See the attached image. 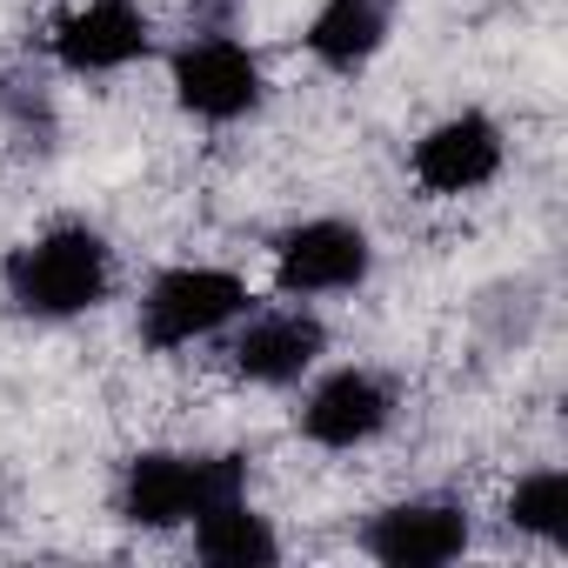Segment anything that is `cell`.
Here are the masks:
<instances>
[{"label":"cell","instance_id":"cell-8","mask_svg":"<svg viewBox=\"0 0 568 568\" xmlns=\"http://www.w3.org/2000/svg\"><path fill=\"white\" fill-rule=\"evenodd\" d=\"M54 54L74 74H114V68L148 54V14L134 8V0H88V8H74L61 21Z\"/></svg>","mask_w":568,"mask_h":568},{"label":"cell","instance_id":"cell-3","mask_svg":"<svg viewBox=\"0 0 568 568\" xmlns=\"http://www.w3.org/2000/svg\"><path fill=\"white\" fill-rule=\"evenodd\" d=\"M241 308H247V288L227 267H168L141 302V335L148 348H194L214 328H227Z\"/></svg>","mask_w":568,"mask_h":568},{"label":"cell","instance_id":"cell-12","mask_svg":"<svg viewBox=\"0 0 568 568\" xmlns=\"http://www.w3.org/2000/svg\"><path fill=\"white\" fill-rule=\"evenodd\" d=\"M382 41H388V0H322V14L308 28L315 61L335 74H355Z\"/></svg>","mask_w":568,"mask_h":568},{"label":"cell","instance_id":"cell-7","mask_svg":"<svg viewBox=\"0 0 568 568\" xmlns=\"http://www.w3.org/2000/svg\"><path fill=\"white\" fill-rule=\"evenodd\" d=\"M388 422H395V388L382 375H368V368H342L302 402V435L315 448H362Z\"/></svg>","mask_w":568,"mask_h":568},{"label":"cell","instance_id":"cell-1","mask_svg":"<svg viewBox=\"0 0 568 568\" xmlns=\"http://www.w3.org/2000/svg\"><path fill=\"white\" fill-rule=\"evenodd\" d=\"M108 288H114V254L94 227H48L41 241L14 247V261H8L14 308L41 315V322L88 315Z\"/></svg>","mask_w":568,"mask_h":568},{"label":"cell","instance_id":"cell-5","mask_svg":"<svg viewBox=\"0 0 568 568\" xmlns=\"http://www.w3.org/2000/svg\"><path fill=\"white\" fill-rule=\"evenodd\" d=\"M174 101L201 121H241L261 101V61L241 41H187L174 54Z\"/></svg>","mask_w":568,"mask_h":568},{"label":"cell","instance_id":"cell-2","mask_svg":"<svg viewBox=\"0 0 568 568\" xmlns=\"http://www.w3.org/2000/svg\"><path fill=\"white\" fill-rule=\"evenodd\" d=\"M234 495H247V475H241L234 455H168V448H154V455L128 462L121 508L141 528H181L201 508L234 501Z\"/></svg>","mask_w":568,"mask_h":568},{"label":"cell","instance_id":"cell-13","mask_svg":"<svg viewBox=\"0 0 568 568\" xmlns=\"http://www.w3.org/2000/svg\"><path fill=\"white\" fill-rule=\"evenodd\" d=\"M508 521L521 535H541V541H561L568 535V475L561 468H535L515 481L508 495Z\"/></svg>","mask_w":568,"mask_h":568},{"label":"cell","instance_id":"cell-6","mask_svg":"<svg viewBox=\"0 0 568 568\" xmlns=\"http://www.w3.org/2000/svg\"><path fill=\"white\" fill-rule=\"evenodd\" d=\"M501 174V128L488 114H448L415 141V181L428 194H475Z\"/></svg>","mask_w":568,"mask_h":568},{"label":"cell","instance_id":"cell-9","mask_svg":"<svg viewBox=\"0 0 568 568\" xmlns=\"http://www.w3.org/2000/svg\"><path fill=\"white\" fill-rule=\"evenodd\" d=\"M468 548V515L455 501H402L368 528V555L388 568H442Z\"/></svg>","mask_w":568,"mask_h":568},{"label":"cell","instance_id":"cell-4","mask_svg":"<svg viewBox=\"0 0 568 568\" xmlns=\"http://www.w3.org/2000/svg\"><path fill=\"white\" fill-rule=\"evenodd\" d=\"M368 261H375V247L362 227L308 221L274 247V281H281V295H342V288L368 281Z\"/></svg>","mask_w":568,"mask_h":568},{"label":"cell","instance_id":"cell-10","mask_svg":"<svg viewBox=\"0 0 568 568\" xmlns=\"http://www.w3.org/2000/svg\"><path fill=\"white\" fill-rule=\"evenodd\" d=\"M322 348H328V335H322L315 315H261V322L241 328L234 368L247 382H261V388H288V382H302L322 362Z\"/></svg>","mask_w":568,"mask_h":568},{"label":"cell","instance_id":"cell-11","mask_svg":"<svg viewBox=\"0 0 568 568\" xmlns=\"http://www.w3.org/2000/svg\"><path fill=\"white\" fill-rule=\"evenodd\" d=\"M194 555L214 568H267V561H281V541L247 508V495H234V501H214L194 515Z\"/></svg>","mask_w":568,"mask_h":568}]
</instances>
